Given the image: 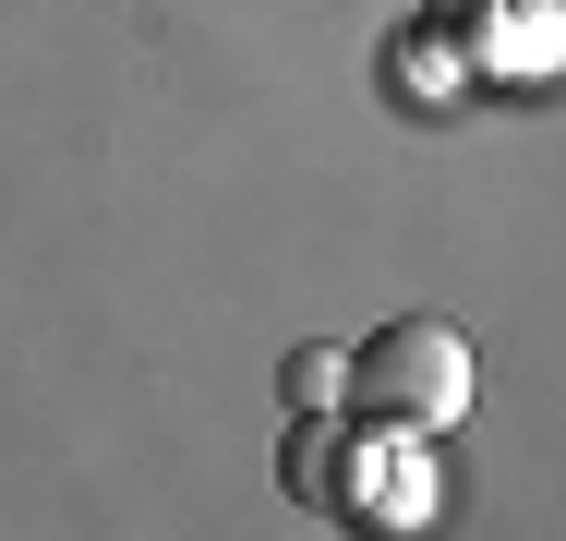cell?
I'll list each match as a JSON object with an SVG mask.
<instances>
[{"instance_id":"2","label":"cell","mask_w":566,"mask_h":541,"mask_svg":"<svg viewBox=\"0 0 566 541\" xmlns=\"http://www.w3.org/2000/svg\"><path fill=\"white\" fill-rule=\"evenodd\" d=\"M277 397H290V422L349 410V349H290V361H277Z\"/></svg>"},{"instance_id":"1","label":"cell","mask_w":566,"mask_h":541,"mask_svg":"<svg viewBox=\"0 0 566 541\" xmlns=\"http://www.w3.org/2000/svg\"><path fill=\"white\" fill-rule=\"evenodd\" d=\"M482 410V361L447 314H398L349 349V422H386V433H422L447 445L458 422Z\"/></svg>"},{"instance_id":"3","label":"cell","mask_w":566,"mask_h":541,"mask_svg":"<svg viewBox=\"0 0 566 541\" xmlns=\"http://www.w3.org/2000/svg\"><path fill=\"white\" fill-rule=\"evenodd\" d=\"M398 85H410V97H447V49H434V36H422V49H410V61H398Z\"/></svg>"}]
</instances>
